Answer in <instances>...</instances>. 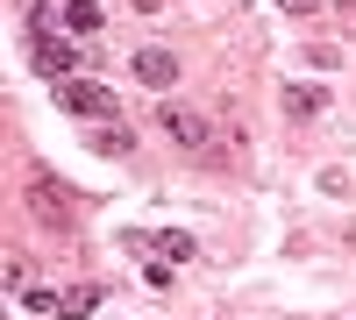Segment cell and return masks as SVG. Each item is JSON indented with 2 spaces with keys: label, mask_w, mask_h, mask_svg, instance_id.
I'll use <instances>...</instances> for the list:
<instances>
[{
  "label": "cell",
  "mask_w": 356,
  "mask_h": 320,
  "mask_svg": "<svg viewBox=\"0 0 356 320\" xmlns=\"http://www.w3.org/2000/svg\"><path fill=\"white\" fill-rule=\"evenodd\" d=\"M178 150H193L200 164H235V128L221 121V107H157Z\"/></svg>",
  "instance_id": "cell-1"
},
{
  "label": "cell",
  "mask_w": 356,
  "mask_h": 320,
  "mask_svg": "<svg viewBox=\"0 0 356 320\" xmlns=\"http://www.w3.org/2000/svg\"><path fill=\"white\" fill-rule=\"evenodd\" d=\"M22 207H29V221H50V228H65V235L86 221V199L57 178V171H43V164L22 178Z\"/></svg>",
  "instance_id": "cell-2"
},
{
  "label": "cell",
  "mask_w": 356,
  "mask_h": 320,
  "mask_svg": "<svg viewBox=\"0 0 356 320\" xmlns=\"http://www.w3.org/2000/svg\"><path fill=\"white\" fill-rule=\"evenodd\" d=\"M57 107L79 114V121H114V114H122L100 78H57Z\"/></svg>",
  "instance_id": "cell-3"
},
{
  "label": "cell",
  "mask_w": 356,
  "mask_h": 320,
  "mask_svg": "<svg viewBox=\"0 0 356 320\" xmlns=\"http://www.w3.org/2000/svg\"><path fill=\"white\" fill-rule=\"evenodd\" d=\"M79 36H50V28H43V36H29V65H36L43 78H72V65H79Z\"/></svg>",
  "instance_id": "cell-4"
},
{
  "label": "cell",
  "mask_w": 356,
  "mask_h": 320,
  "mask_svg": "<svg viewBox=\"0 0 356 320\" xmlns=\"http://www.w3.org/2000/svg\"><path fill=\"white\" fill-rule=\"evenodd\" d=\"M129 71H136V85H150V93H171V85H178V50L143 43V50L129 57Z\"/></svg>",
  "instance_id": "cell-5"
},
{
  "label": "cell",
  "mask_w": 356,
  "mask_h": 320,
  "mask_svg": "<svg viewBox=\"0 0 356 320\" xmlns=\"http://www.w3.org/2000/svg\"><path fill=\"white\" fill-rule=\"evenodd\" d=\"M278 107L292 114V121H314V114L328 107V93H321V85H285V93H278Z\"/></svg>",
  "instance_id": "cell-6"
},
{
  "label": "cell",
  "mask_w": 356,
  "mask_h": 320,
  "mask_svg": "<svg viewBox=\"0 0 356 320\" xmlns=\"http://www.w3.org/2000/svg\"><path fill=\"white\" fill-rule=\"evenodd\" d=\"M100 0H65V28H72V36H100Z\"/></svg>",
  "instance_id": "cell-7"
},
{
  "label": "cell",
  "mask_w": 356,
  "mask_h": 320,
  "mask_svg": "<svg viewBox=\"0 0 356 320\" xmlns=\"http://www.w3.org/2000/svg\"><path fill=\"white\" fill-rule=\"evenodd\" d=\"M86 142H93L100 157H129V150H136V135H129V128H114V121H93V135H86Z\"/></svg>",
  "instance_id": "cell-8"
},
{
  "label": "cell",
  "mask_w": 356,
  "mask_h": 320,
  "mask_svg": "<svg viewBox=\"0 0 356 320\" xmlns=\"http://www.w3.org/2000/svg\"><path fill=\"white\" fill-rule=\"evenodd\" d=\"M150 249H157V256H193L200 242H193V235H178V228H157V235H150Z\"/></svg>",
  "instance_id": "cell-9"
},
{
  "label": "cell",
  "mask_w": 356,
  "mask_h": 320,
  "mask_svg": "<svg viewBox=\"0 0 356 320\" xmlns=\"http://www.w3.org/2000/svg\"><path fill=\"white\" fill-rule=\"evenodd\" d=\"M93 306H100V285H72V292H65V306H57V313H72V320H79V313H93Z\"/></svg>",
  "instance_id": "cell-10"
},
{
  "label": "cell",
  "mask_w": 356,
  "mask_h": 320,
  "mask_svg": "<svg viewBox=\"0 0 356 320\" xmlns=\"http://www.w3.org/2000/svg\"><path fill=\"white\" fill-rule=\"evenodd\" d=\"M22 306H29V313H50V306H65V292H43V285H29Z\"/></svg>",
  "instance_id": "cell-11"
},
{
  "label": "cell",
  "mask_w": 356,
  "mask_h": 320,
  "mask_svg": "<svg viewBox=\"0 0 356 320\" xmlns=\"http://www.w3.org/2000/svg\"><path fill=\"white\" fill-rule=\"evenodd\" d=\"M8 292H15V299L29 292V264H22V256H8Z\"/></svg>",
  "instance_id": "cell-12"
},
{
  "label": "cell",
  "mask_w": 356,
  "mask_h": 320,
  "mask_svg": "<svg viewBox=\"0 0 356 320\" xmlns=\"http://www.w3.org/2000/svg\"><path fill=\"white\" fill-rule=\"evenodd\" d=\"M278 8H285V15H314L321 0H278Z\"/></svg>",
  "instance_id": "cell-13"
},
{
  "label": "cell",
  "mask_w": 356,
  "mask_h": 320,
  "mask_svg": "<svg viewBox=\"0 0 356 320\" xmlns=\"http://www.w3.org/2000/svg\"><path fill=\"white\" fill-rule=\"evenodd\" d=\"M129 8H136V15H157V8H164V0H129Z\"/></svg>",
  "instance_id": "cell-14"
}]
</instances>
